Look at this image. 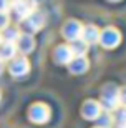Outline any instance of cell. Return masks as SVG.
Segmentation results:
<instances>
[{
    "mask_svg": "<svg viewBox=\"0 0 126 128\" xmlns=\"http://www.w3.org/2000/svg\"><path fill=\"white\" fill-rule=\"evenodd\" d=\"M83 115L85 118L90 120H98V116L101 115V108L96 102H86V105L83 106Z\"/></svg>",
    "mask_w": 126,
    "mask_h": 128,
    "instance_id": "6da1fadb",
    "label": "cell"
},
{
    "mask_svg": "<svg viewBox=\"0 0 126 128\" xmlns=\"http://www.w3.org/2000/svg\"><path fill=\"white\" fill-rule=\"evenodd\" d=\"M13 53H15V47L10 42L0 47V57H2V58H12V57H13Z\"/></svg>",
    "mask_w": 126,
    "mask_h": 128,
    "instance_id": "7a4b0ae2",
    "label": "cell"
},
{
    "mask_svg": "<svg viewBox=\"0 0 126 128\" xmlns=\"http://www.w3.org/2000/svg\"><path fill=\"white\" fill-rule=\"evenodd\" d=\"M118 122H120V128H126V108H121L118 113Z\"/></svg>",
    "mask_w": 126,
    "mask_h": 128,
    "instance_id": "3957f363",
    "label": "cell"
},
{
    "mask_svg": "<svg viewBox=\"0 0 126 128\" xmlns=\"http://www.w3.org/2000/svg\"><path fill=\"white\" fill-rule=\"evenodd\" d=\"M0 72H2V63H0Z\"/></svg>",
    "mask_w": 126,
    "mask_h": 128,
    "instance_id": "277c9868",
    "label": "cell"
},
{
    "mask_svg": "<svg viewBox=\"0 0 126 128\" xmlns=\"http://www.w3.org/2000/svg\"><path fill=\"white\" fill-rule=\"evenodd\" d=\"M96 128H100V126H96Z\"/></svg>",
    "mask_w": 126,
    "mask_h": 128,
    "instance_id": "5b68a950",
    "label": "cell"
}]
</instances>
